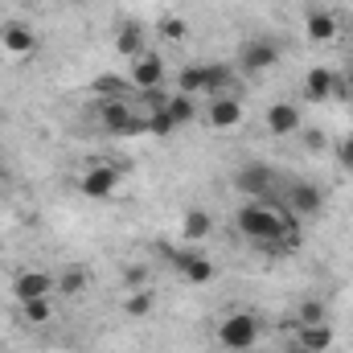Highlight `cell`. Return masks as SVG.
<instances>
[{"label": "cell", "mask_w": 353, "mask_h": 353, "mask_svg": "<svg viewBox=\"0 0 353 353\" xmlns=\"http://www.w3.org/2000/svg\"><path fill=\"white\" fill-rule=\"evenodd\" d=\"M234 226L251 239V243H259L267 251H296L300 247V226H296V214L275 197H251L239 214H234Z\"/></svg>", "instance_id": "obj_1"}, {"label": "cell", "mask_w": 353, "mask_h": 353, "mask_svg": "<svg viewBox=\"0 0 353 353\" xmlns=\"http://www.w3.org/2000/svg\"><path fill=\"white\" fill-rule=\"evenodd\" d=\"M214 337H218V345H222L226 353H247V350L259 345V337H263V321H259L251 308H234V312H226V316L218 321Z\"/></svg>", "instance_id": "obj_2"}, {"label": "cell", "mask_w": 353, "mask_h": 353, "mask_svg": "<svg viewBox=\"0 0 353 353\" xmlns=\"http://www.w3.org/2000/svg\"><path fill=\"white\" fill-rule=\"evenodd\" d=\"M161 255H165L169 267H173L185 283H193V288H205V283L218 279V263H214L210 255L193 251V247H169V243H161Z\"/></svg>", "instance_id": "obj_3"}, {"label": "cell", "mask_w": 353, "mask_h": 353, "mask_svg": "<svg viewBox=\"0 0 353 353\" xmlns=\"http://www.w3.org/2000/svg\"><path fill=\"white\" fill-rule=\"evenodd\" d=\"M119 185H123V169L111 165V161H94L79 173V193L90 197V201H111L119 193Z\"/></svg>", "instance_id": "obj_4"}, {"label": "cell", "mask_w": 353, "mask_h": 353, "mask_svg": "<svg viewBox=\"0 0 353 353\" xmlns=\"http://www.w3.org/2000/svg\"><path fill=\"white\" fill-rule=\"evenodd\" d=\"M37 50H41V41H37L33 25H25V21H4L0 25V54L8 62H29Z\"/></svg>", "instance_id": "obj_5"}, {"label": "cell", "mask_w": 353, "mask_h": 353, "mask_svg": "<svg viewBox=\"0 0 353 353\" xmlns=\"http://www.w3.org/2000/svg\"><path fill=\"white\" fill-rule=\"evenodd\" d=\"M94 119H99V128L111 132V136H132L140 111H136L128 99H99V103H94Z\"/></svg>", "instance_id": "obj_6"}, {"label": "cell", "mask_w": 353, "mask_h": 353, "mask_svg": "<svg viewBox=\"0 0 353 353\" xmlns=\"http://www.w3.org/2000/svg\"><path fill=\"white\" fill-rule=\"evenodd\" d=\"M58 292V275L46 271V267H25L12 275V300L25 304V300H41V296H54Z\"/></svg>", "instance_id": "obj_7"}, {"label": "cell", "mask_w": 353, "mask_h": 353, "mask_svg": "<svg viewBox=\"0 0 353 353\" xmlns=\"http://www.w3.org/2000/svg\"><path fill=\"white\" fill-rule=\"evenodd\" d=\"M279 201H283L296 218H316V214L325 210V193H321L316 185H308V181H292Z\"/></svg>", "instance_id": "obj_8"}, {"label": "cell", "mask_w": 353, "mask_h": 353, "mask_svg": "<svg viewBox=\"0 0 353 353\" xmlns=\"http://www.w3.org/2000/svg\"><path fill=\"white\" fill-rule=\"evenodd\" d=\"M275 62H279V46L275 41H263V37L243 41V50H239L243 74H267V70H275Z\"/></svg>", "instance_id": "obj_9"}, {"label": "cell", "mask_w": 353, "mask_h": 353, "mask_svg": "<svg viewBox=\"0 0 353 353\" xmlns=\"http://www.w3.org/2000/svg\"><path fill=\"white\" fill-rule=\"evenodd\" d=\"M201 115H205V123H210L214 132H234V128L243 123V99H234V94H214Z\"/></svg>", "instance_id": "obj_10"}, {"label": "cell", "mask_w": 353, "mask_h": 353, "mask_svg": "<svg viewBox=\"0 0 353 353\" xmlns=\"http://www.w3.org/2000/svg\"><path fill=\"white\" fill-rule=\"evenodd\" d=\"M275 185H279V173L267 169V165H243V169L234 173V189L247 193V197H271Z\"/></svg>", "instance_id": "obj_11"}, {"label": "cell", "mask_w": 353, "mask_h": 353, "mask_svg": "<svg viewBox=\"0 0 353 353\" xmlns=\"http://www.w3.org/2000/svg\"><path fill=\"white\" fill-rule=\"evenodd\" d=\"M132 87L136 90H157L165 83V58L157 54V50H144L140 58H132Z\"/></svg>", "instance_id": "obj_12"}, {"label": "cell", "mask_w": 353, "mask_h": 353, "mask_svg": "<svg viewBox=\"0 0 353 353\" xmlns=\"http://www.w3.org/2000/svg\"><path fill=\"white\" fill-rule=\"evenodd\" d=\"M210 234H214V214L201 210V205H189L185 218H181V243L197 247V243H205Z\"/></svg>", "instance_id": "obj_13"}, {"label": "cell", "mask_w": 353, "mask_h": 353, "mask_svg": "<svg viewBox=\"0 0 353 353\" xmlns=\"http://www.w3.org/2000/svg\"><path fill=\"white\" fill-rule=\"evenodd\" d=\"M304 33H308L312 46H329V41L341 33V21H337L329 8H312V12L304 17Z\"/></svg>", "instance_id": "obj_14"}, {"label": "cell", "mask_w": 353, "mask_h": 353, "mask_svg": "<svg viewBox=\"0 0 353 353\" xmlns=\"http://www.w3.org/2000/svg\"><path fill=\"white\" fill-rule=\"evenodd\" d=\"M300 128H304V119H300L296 103H271L267 107V132L271 136H296Z\"/></svg>", "instance_id": "obj_15"}, {"label": "cell", "mask_w": 353, "mask_h": 353, "mask_svg": "<svg viewBox=\"0 0 353 353\" xmlns=\"http://www.w3.org/2000/svg\"><path fill=\"white\" fill-rule=\"evenodd\" d=\"M296 345L304 353H329L333 350V325L321 321V325H296Z\"/></svg>", "instance_id": "obj_16"}, {"label": "cell", "mask_w": 353, "mask_h": 353, "mask_svg": "<svg viewBox=\"0 0 353 353\" xmlns=\"http://www.w3.org/2000/svg\"><path fill=\"white\" fill-rule=\"evenodd\" d=\"M333 87H337V70H329V66H312L304 74V99L308 103H329Z\"/></svg>", "instance_id": "obj_17"}, {"label": "cell", "mask_w": 353, "mask_h": 353, "mask_svg": "<svg viewBox=\"0 0 353 353\" xmlns=\"http://www.w3.org/2000/svg\"><path fill=\"white\" fill-rule=\"evenodd\" d=\"M111 46H115V54H123L128 62L140 58V54H144V25H140V21H123V25L115 29Z\"/></svg>", "instance_id": "obj_18"}, {"label": "cell", "mask_w": 353, "mask_h": 353, "mask_svg": "<svg viewBox=\"0 0 353 353\" xmlns=\"http://www.w3.org/2000/svg\"><path fill=\"white\" fill-rule=\"evenodd\" d=\"M234 83V66H226V62H205L201 66V90L214 99V94H222V90Z\"/></svg>", "instance_id": "obj_19"}, {"label": "cell", "mask_w": 353, "mask_h": 353, "mask_svg": "<svg viewBox=\"0 0 353 353\" xmlns=\"http://www.w3.org/2000/svg\"><path fill=\"white\" fill-rule=\"evenodd\" d=\"M152 308H157V292H152V288H136V292L123 300V316H128V321H144V316H152Z\"/></svg>", "instance_id": "obj_20"}, {"label": "cell", "mask_w": 353, "mask_h": 353, "mask_svg": "<svg viewBox=\"0 0 353 353\" xmlns=\"http://www.w3.org/2000/svg\"><path fill=\"white\" fill-rule=\"evenodd\" d=\"M165 115L173 119V128L193 123V119H197V103H193V94H181V90H176L173 99H165Z\"/></svg>", "instance_id": "obj_21"}, {"label": "cell", "mask_w": 353, "mask_h": 353, "mask_svg": "<svg viewBox=\"0 0 353 353\" xmlns=\"http://www.w3.org/2000/svg\"><path fill=\"white\" fill-rule=\"evenodd\" d=\"M17 312H21L25 325H50V321H54V296L25 300V304H17Z\"/></svg>", "instance_id": "obj_22"}, {"label": "cell", "mask_w": 353, "mask_h": 353, "mask_svg": "<svg viewBox=\"0 0 353 353\" xmlns=\"http://www.w3.org/2000/svg\"><path fill=\"white\" fill-rule=\"evenodd\" d=\"M157 37H161L165 46H181V41L189 37V21H185L181 12H169V17H161V25H157Z\"/></svg>", "instance_id": "obj_23"}, {"label": "cell", "mask_w": 353, "mask_h": 353, "mask_svg": "<svg viewBox=\"0 0 353 353\" xmlns=\"http://www.w3.org/2000/svg\"><path fill=\"white\" fill-rule=\"evenodd\" d=\"M90 94H94V99H128V83H123L119 74H99V79L90 83Z\"/></svg>", "instance_id": "obj_24"}, {"label": "cell", "mask_w": 353, "mask_h": 353, "mask_svg": "<svg viewBox=\"0 0 353 353\" xmlns=\"http://www.w3.org/2000/svg\"><path fill=\"white\" fill-rule=\"evenodd\" d=\"M87 283H90L87 267H66V271L58 275V292H62V296H79V292H87Z\"/></svg>", "instance_id": "obj_25"}, {"label": "cell", "mask_w": 353, "mask_h": 353, "mask_svg": "<svg viewBox=\"0 0 353 353\" xmlns=\"http://www.w3.org/2000/svg\"><path fill=\"white\" fill-rule=\"evenodd\" d=\"M321 321H329L325 304H321V300H300V308H296V325H321Z\"/></svg>", "instance_id": "obj_26"}, {"label": "cell", "mask_w": 353, "mask_h": 353, "mask_svg": "<svg viewBox=\"0 0 353 353\" xmlns=\"http://www.w3.org/2000/svg\"><path fill=\"white\" fill-rule=\"evenodd\" d=\"M176 90L181 94H197L201 90V66H181L176 70Z\"/></svg>", "instance_id": "obj_27"}, {"label": "cell", "mask_w": 353, "mask_h": 353, "mask_svg": "<svg viewBox=\"0 0 353 353\" xmlns=\"http://www.w3.org/2000/svg\"><path fill=\"white\" fill-rule=\"evenodd\" d=\"M300 140H304L308 152H325V144H329V136L321 128H300Z\"/></svg>", "instance_id": "obj_28"}, {"label": "cell", "mask_w": 353, "mask_h": 353, "mask_svg": "<svg viewBox=\"0 0 353 353\" xmlns=\"http://www.w3.org/2000/svg\"><path fill=\"white\" fill-rule=\"evenodd\" d=\"M123 283H128L132 292H136V288H148V271H144L140 263H128V271H123Z\"/></svg>", "instance_id": "obj_29"}, {"label": "cell", "mask_w": 353, "mask_h": 353, "mask_svg": "<svg viewBox=\"0 0 353 353\" xmlns=\"http://www.w3.org/2000/svg\"><path fill=\"white\" fill-rule=\"evenodd\" d=\"M337 165H341L345 173H353V136H345V140L337 144Z\"/></svg>", "instance_id": "obj_30"}, {"label": "cell", "mask_w": 353, "mask_h": 353, "mask_svg": "<svg viewBox=\"0 0 353 353\" xmlns=\"http://www.w3.org/2000/svg\"><path fill=\"white\" fill-rule=\"evenodd\" d=\"M350 37H353V17H350Z\"/></svg>", "instance_id": "obj_31"}, {"label": "cell", "mask_w": 353, "mask_h": 353, "mask_svg": "<svg viewBox=\"0 0 353 353\" xmlns=\"http://www.w3.org/2000/svg\"><path fill=\"white\" fill-rule=\"evenodd\" d=\"M79 4H90V0H79Z\"/></svg>", "instance_id": "obj_32"}]
</instances>
